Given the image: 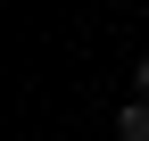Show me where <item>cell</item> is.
Listing matches in <instances>:
<instances>
[{"mask_svg": "<svg viewBox=\"0 0 149 141\" xmlns=\"http://www.w3.org/2000/svg\"><path fill=\"white\" fill-rule=\"evenodd\" d=\"M116 141H149V100H124L116 108Z\"/></svg>", "mask_w": 149, "mask_h": 141, "instance_id": "obj_1", "label": "cell"}, {"mask_svg": "<svg viewBox=\"0 0 149 141\" xmlns=\"http://www.w3.org/2000/svg\"><path fill=\"white\" fill-rule=\"evenodd\" d=\"M133 83H141V100H149V58H141V66H133Z\"/></svg>", "mask_w": 149, "mask_h": 141, "instance_id": "obj_2", "label": "cell"}]
</instances>
